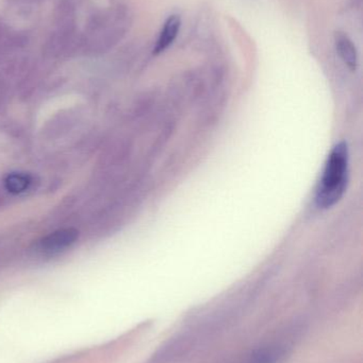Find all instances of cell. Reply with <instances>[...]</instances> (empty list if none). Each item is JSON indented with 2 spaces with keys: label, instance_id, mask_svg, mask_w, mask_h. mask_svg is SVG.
Listing matches in <instances>:
<instances>
[{
  "label": "cell",
  "instance_id": "6da1fadb",
  "mask_svg": "<svg viewBox=\"0 0 363 363\" xmlns=\"http://www.w3.org/2000/svg\"><path fill=\"white\" fill-rule=\"evenodd\" d=\"M349 183V149L345 143L336 145L328 155L323 176L318 186L315 202L320 208L335 206L347 191Z\"/></svg>",
  "mask_w": 363,
  "mask_h": 363
},
{
  "label": "cell",
  "instance_id": "7a4b0ae2",
  "mask_svg": "<svg viewBox=\"0 0 363 363\" xmlns=\"http://www.w3.org/2000/svg\"><path fill=\"white\" fill-rule=\"evenodd\" d=\"M78 236L79 232L75 228L55 230L40 241L38 249L44 253H58L76 242Z\"/></svg>",
  "mask_w": 363,
  "mask_h": 363
},
{
  "label": "cell",
  "instance_id": "3957f363",
  "mask_svg": "<svg viewBox=\"0 0 363 363\" xmlns=\"http://www.w3.org/2000/svg\"><path fill=\"white\" fill-rule=\"evenodd\" d=\"M181 28V18L179 15H170L164 21L163 27L160 31L159 36L156 40L155 47H153V53L155 55H161L164 51L168 50L175 40L178 36Z\"/></svg>",
  "mask_w": 363,
  "mask_h": 363
},
{
  "label": "cell",
  "instance_id": "277c9868",
  "mask_svg": "<svg viewBox=\"0 0 363 363\" xmlns=\"http://www.w3.org/2000/svg\"><path fill=\"white\" fill-rule=\"evenodd\" d=\"M335 45L337 52L340 55L341 60L351 70H356L358 67V52L353 40L342 32H337L335 35Z\"/></svg>",
  "mask_w": 363,
  "mask_h": 363
},
{
  "label": "cell",
  "instance_id": "5b68a950",
  "mask_svg": "<svg viewBox=\"0 0 363 363\" xmlns=\"http://www.w3.org/2000/svg\"><path fill=\"white\" fill-rule=\"evenodd\" d=\"M31 180L29 177L23 174H12L6 177L4 180V186L6 190L10 191L11 194H18L21 192L26 191L29 187Z\"/></svg>",
  "mask_w": 363,
  "mask_h": 363
}]
</instances>
